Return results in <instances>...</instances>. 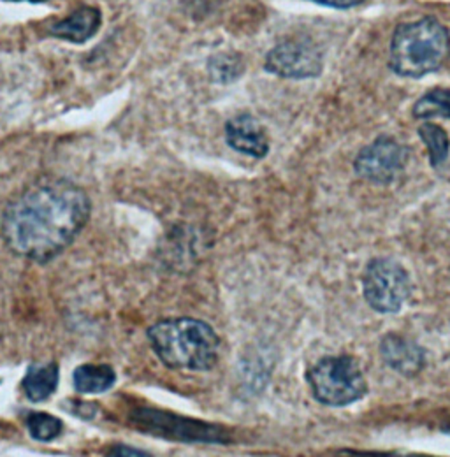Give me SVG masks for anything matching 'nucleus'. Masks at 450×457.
Returning a JSON list of instances; mask_svg holds the SVG:
<instances>
[{
    "label": "nucleus",
    "instance_id": "obj_22",
    "mask_svg": "<svg viewBox=\"0 0 450 457\" xmlns=\"http://www.w3.org/2000/svg\"><path fill=\"white\" fill-rule=\"evenodd\" d=\"M447 433H450V428H449V429H447Z\"/></svg>",
    "mask_w": 450,
    "mask_h": 457
},
{
    "label": "nucleus",
    "instance_id": "obj_14",
    "mask_svg": "<svg viewBox=\"0 0 450 457\" xmlns=\"http://www.w3.org/2000/svg\"><path fill=\"white\" fill-rule=\"evenodd\" d=\"M417 134L428 148L431 168H435V170L442 168L447 162L450 154L449 134L446 132V129H442L437 123L428 121L417 129Z\"/></svg>",
    "mask_w": 450,
    "mask_h": 457
},
{
    "label": "nucleus",
    "instance_id": "obj_10",
    "mask_svg": "<svg viewBox=\"0 0 450 457\" xmlns=\"http://www.w3.org/2000/svg\"><path fill=\"white\" fill-rule=\"evenodd\" d=\"M380 353L386 364L401 375H417L424 366V350L417 343L397 335H389L382 340Z\"/></svg>",
    "mask_w": 450,
    "mask_h": 457
},
{
    "label": "nucleus",
    "instance_id": "obj_20",
    "mask_svg": "<svg viewBox=\"0 0 450 457\" xmlns=\"http://www.w3.org/2000/svg\"><path fill=\"white\" fill-rule=\"evenodd\" d=\"M338 457H433V456H394V454H380V453H352V451H345Z\"/></svg>",
    "mask_w": 450,
    "mask_h": 457
},
{
    "label": "nucleus",
    "instance_id": "obj_7",
    "mask_svg": "<svg viewBox=\"0 0 450 457\" xmlns=\"http://www.w3.org/2000/svg\"><path fill=\"white\" fill-rule=\"evenodd\" d=\"M410 152L391 136H380L364 146L355 161L354 171L375 185H389L406 168Z\"/></svg>",
    "mask_w": 450,
    "mask_h": 457
},
{
    "label": "nucleus",
    "instance_id": "obj_17",
    "mask_svg": "<svg viewBox=\"0 0 450 457\" xmlns=\"http://www.w3.org/2000/svg\"><path fill=\"white\" fill-rule=\"evenodd\" d=\"M27 424H29L30 435L41 442H52L62 433V422L50 413H41V411L30 413Z\"/></svg>",
    "mask_w": 450,
    "mask_h": 457
},
{
    "label": "nucleus",
    "instance_id": "obj_9",
    "mask_svg": "<svg viewBox=\"0 0 450 457\" xmlns=\"http://www.w3.org/2000/svg\"><path fill=\"white\" fill-rule=\"evenodd\" d=\"M225 141L232 150L254 159H264L270 152L266 129L250 113L238 114L225 123Z\"/></svg>",
    "mask_w": 450,
    "mask_h": 457
},
{
    "label": "nucleus",
    "instance_id": "obj_1",
    "mask_svg": "<svg viewBox=\"0 0 450 457\" xmlns=\"http://www.w3.org/2000/svg\"><path fill=\"white\" fill-rule=\"evenodd\" d=\"M88 195L65 179L39 181L18 195L4 212L7 246L27 259L48 262L85 228Z\"/></svg>",
    "mask_w": 450,
    "mask_h": 457
},
{
    "label": "nucleus",
    "instance_id": "obj_19",
    "mask_svg": "<svg viewBox=\"0 0 450 457\" xmlns=\"http://www.w3.org/2000/svg\"><path fill=\"white\" fill-rule=\"evenodd\" d=\"M110 457H152L145 451L134 449V447H127V445H116L112 451Z\"/></svg>",
    "mask_w": 450,
    "mask_h": 457
},
{
    "label": "nucleus",
    "instance_id": "obj_12",
    "mask_svg": "<svg viewBox=\"0 0 450 457\" xmlns=\"http://www.w3.org/2000/svg\"><path fill=\"white\" fill-rule=\"evenodd\" d=\"M58 386V366L55 362L34 364L27 371L23 380V391L27 398L32 401L48 400Z\"/></svg>",
    "mask_w": 450,
    "mask_h": 457
},
{
    "label": "nucleus",
    "instance_id": "obj_4",
    "mask_svg": "<svg viewBox=\"0 0 450 457\" xmlns=\"http://www.w3.org/2000/svg\"><path fill=\"white\" fill-rule=\"evenodd\" d=\"M313 396L328 406H345L366 395V380L359 362L348 355L324 357L310 371Z\"/></svg>",
    "mask_w": 450,
    "mask_h": 457
},
{
    "label": "nucleus",
    "instance_id": "obj_5",
    "mask_svg": "<svg viewBox=\"0 0 450 457\" xmlns=\"http://www.w3.org/2000/svg\"><path fill=\"white\" fill-rule=\"evenodd\" d=\"M364 297L380 313H396L410 295L412 282L406 270L394 259H373L362 278Z\"/></svg>",
    "mask_w": 450,
    "mask_h": 457
},
{
    "label": "nucleus",
    "instance_id": "obj_2",
    "mask_svg": "<svg viewBox=\"0 0 450 457\" xmlns=\"http://www.w3.org/2000/svg\"><path fill=\"white\" fill-rule=\"evenodd\" d=\"M450 58V34L435 16L401 23L394 30L389 69L401 78L419 79L440 71Z\"/></svg>",
    "mask_w": 450,
    "mask_h": 457
},
{
    "label": "nucleus",
    "instance_id": "obj_15",
    "mask_svg": "<svg viewBox=\"0 0 450 457\" xmlns=\"http://www.w3.org/2000/svg\"><path fill=\"white\" fill-rule=\"evenodd\" d=\"M413 116L417 120H429V118H449L450 120L449 88H433L426 92L413 104Z\"/></svg>",
    "mask_w": 450,
    "mask_h": 457
},
{
    "label": "nucleus",
    "instance_id": "obj_18",
    "mask_svg": "<svg viewBox=\"0 0 450 457\" xmlns=\"http://www.w3.org/2000/svg\"><path fill=\"white\" fill-rule=\"evenodd\" d=\"M310 2H315V4H321L326 7H333V9H352L359 4H362L364 0H310Z\"/></svg>",
    "mask_w": 450,
    "mask_h": 457
},
{
    "label": "nucleus",
    "instance_id": "obj_13",
    "mask_svg": "<svg viewBox=\"0 0 450 457\" xmlns=\"http://www.w3.org/2000/svg\"><path fill=\"white\" fill-rule=\"evenodd\" d=\"M116 375L112 366L85 364L74 371V387L83 395H99L112 389Z\"/></svg>",
    "mask_w": 450,
    "mask_h": 457
},
{
    "label": "nucleus",
    "instance_id": "obj_6",
    "mask_svg": "<svg viewBox=\"0 0 450 457\" xmlns=\"http://www.w3.org/2000/svg\"><path fill=\"white\" fill-rule=\"evenodd\" d=\"M132 420L141 428V431L176 440V442H201V444H227V431L203 420L185 419L174 413L161 411V410H139L132 413Z\"/></svg>",
    "mask_w": 450,
    "mask_h": 457
},
{
    "label": "nucleus",
    "instance_id": "obj_21",
    "mask_svg": "<svg viewBox=\"0 0 450 457\" xmlns=\"http://www.w3.org/2000/svg\"><path fill=\"white\" fill-rule=\"evenodd\" d=\"M34 2H43V0H34Z\"/></svg>",
    "mask_w": 450,
    "mask_h": 457
},
{
    "label": "nucleus",
    "instance_id": "obj_3",
    "mask_svg": "<svg viewBox=\"0 0 450 457\" xmlns=\"http://www.w3.org/2000/svg\"><path fill=\"white\" fill-rule=\"evenodd\" d=\"M148 338L169 368L206 371L217 364L221 340L213 328L203 320L187 317L162 320L150 328Z\"/></svg>",
    "mask_w": 450,
    "mask_h": 457
},
{
    "label": "nucleus",
    "instance_id": "obj_16",
    "mask_svg": "<svg viewBox=\"0 0 450 457\" xmlns=\"http://www.w3.org/2000/svg\"><path fill=\"white\" fill-rule=\"evenodd\" d=\"M208 67H210L212 79L219 81V83H224V85L236 81L245 71L243 58L239 55H232V54L215 55L210 60Z\"/></svg>",
    "mask_w": 450,
    "mask_h": 457
},
{
    "label": "nucleus",
    "instance_id": "obj_11",
    "mask_svg": "<svg viewBox=\"0 0 450 457\" xmlns=\"http://www.w3.org/2000/svg\"><path fill=\"white\" fill-rule=\"evenodd\" d=\"M99 27H101V11L96 7H81L74 11L71 16L48 27V32L50 36L58 39L85 43L97 34Z\"/></svg>",
    "mask_w": 450,
    "mask_h": 457
},
{
    "label": "nucleus",
    "instance_id": "obj_8",
    "mask_svg": "<svg viewBox=\"0 0 450 457\" xmlns=\"http://www.w3.org/2000/svg\"><path fill=\"white\" fill-rule=\"evenodd\" d=\"M324 57L321 48L310 39H290L271 48L264 60V69L285 79H310L322 72Z\"/></svg>",
    "mask_w": 450,
    "mask_h": 457
}]
</instances>
